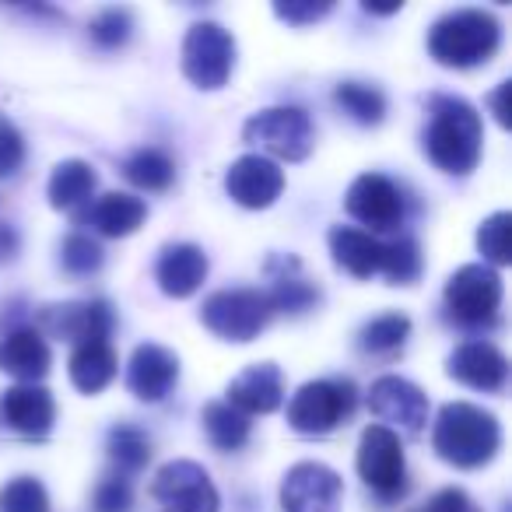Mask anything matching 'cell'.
Masks as SVG:
<instances>
[{
  "label": "cell",
  "mask_w": 512,
  "mask_h": 512,
  "mask_svg": "<svg viewBox=\"0 0 512 512\" xmlns=\"http://www.w3.org/2000/svg\"><path fill=\"white\" fill-rule=\"evenodd\" d=\"M425 155L446 176H470L481 162V113L460 95H435L428 102V127L421 134Z\"/></svg>",
  "instance_id": "1"
},
{
  "label": "cell",
  "mask_w": 512,
  "mask_h": 512,
  "mask_svg": "<svg viewBox=\"0 0 512 512\" xmlns=\"http://www.w3.org/2000/svg\"><path fill=\"white\" fill-rule=\"evenodd\" d=\"M502 446V425L491 411L467 400H453L439 411L432 428V449L439 460L453 463L460 470H474L495 460Z\"/></svg>",
  "instance_id": "2"
},
{
  "label": "cell",
  "mask_w": 512,
  "mask_h": 512,
  "mask_svg": "<svg viewBox=\"0 0 512 512\" xmlns=\"http://www.w3.org/2000/svg\"><path fill=\"white\" fill-rule=\"evenodd\" d=\"M502 46V22L484 8H460L428 29V53L435 64L470 71L488 64Z\"/></svg>",
  "instance_id": "3"
},
{
  "label": "cell",
  "mask_w": 512,
  "mask_h": 512,
  "mask_svg": "<svg viewBox=\"0 0 512 512\" xmlns=\"http://www.w3.org/2000/svg\"><path fill=\"white\" fill-rule=\"evenodd\" d=\"M271 320L274 309L260 288H221V292L207 295L204 306H200V323L214 337L232 344L256 341Z\"/></svg>",
  "instance_id": "4"
},
{
  "label": "cell",
  "mask_w": 512,
  "mask_h": 512,
  "mask_svg": "<svg viewBox=\"0 0 512 512\" xmlns=\"http://www.w3.org/2000/svg\"><path fill=\"white\" fill-rule=\"evenodd\" d=\"M502 274L491 271L488 264H463L460 271L449 274L446 281V313L467 330H488L498 323L502 309Z\"/></svg>",
  "instance_id": "5"
},
{
  "label": "cell",
  "mask_w": 512,
  "mask_h": 512,
  "mask_svg": "<svg viewBox=\"0 0 512 512\" xmlns=\"http://www.w3.org/2000/svg\"><path fill=\"white\" fill-rule=\"evenodd\" d=\"M242 141L281 158V162H306L316 148V127L306 109L271 106V109H260L256 116H249L246 127H242Z\"/></svg>",
  "instance_id": "6"
},
{
  "label": "cell",
  "mask_w": 512,
  "mask_h": 512,
  "mask_svg": "<svg viewBox=\"0 0 512 512\" xmlns=\"http://www.w3.org/2000/svg\"><path fill=\"white\" fill-rule=\"evenodd\" d=\"M358 407V390L351 379H313L299 386L288 404V425L299 435H330L348 425Z\"/></svg>",
  "instance_id": "7"
},
{
  "label": "cell",
  "mask_w": 512,
  "mask_h": 512,
  "mask_svg": "<svg viewBox=\"0 0 512 512\" xmlns=\"http://www.w3.org/2000/svg\"><path fill=\"white\" fill-rule=\"evenodd\" d=\"M235 67V39L225 25L197 22L183 39V74L200 92H218L228 85Z\"/></svg>",
  "instance_id": "8"
},
{
  "label": "cell",
  "mask_w": 512,
  "mask_h": 512,
  "mask_svg": "<svg viewBox=\"0 0 512 512\" xmlns=\"http://www.w3.org/2000/svg\"><path fill=\"white\" fill-rule=\"evenodd\" d=\"M358 477L365 488L376 491L383 502H397L407 495V460L400 435L386 425H369L358 442Z\"/></svg>",
  "instance_id": "9"
},
{
  "label": "cell",
  "mask_w": 512,
  "mask_h": 512,
  "mask_svg": "<svg viewBox=\"0 0 512 512\" xmlns=\"http://www.w3.org/2000/svg\"><path fill=\"white\" fill-rule=\"evenodd\" d=\"M151 495L162 502V512H218L221 495L211 474L197 460H169L151 481Z\"/></svg>",
  "instance_id": "10"
},
{
  "label": "cell",
  "mask_w": 512,
  "mask_h": 512,
  "mask_svg": "<svg viewBox=\"0 0 512 512\" xmlns=\"http://www.w3.org/2000/svg\"><path fill=\"white\" fill-rule=\"evenodd\" d=\"M341 502V474L320 460L295 463L281 481V512H341Z\"/></svg>",
  "instance_id": "11"
},
{
  "label": "cell",
  "mask_w": 512,
  "mask_h": 512,
  "mask_svg": "<svg viewBox=\"0 0 512 512\" xmlns=\"http://www.w3.org/2000/svg\"><path fill=\"white\" fill-rule=\"evenodd\" d=\"M39 334L60 337V341H71L74 348L88 341H109L116 327L113 306L106 299H92V302H53L43 306L36 316Z\"/></svg>",
  "instance_id": "12"
},
{
  "label": "cell",
  "mask_w": 512,
  "mask_h": 512,
  "mask_svg": "<svg viewBox=\"0 0 512 512\" xmlns=\"http://www.w3.org/2000/svg\"><path fill=\"white\" fill-rule=\"evenodd\" d=\"M344 211L355 221L369 225V232H390L404 221V193L383 172H362L355 183L348 186V197H344Z\"/></svg>",
  "instance_id": "13"
},
{
  "label": "cell",
  "mask_w": 512,
  "mask_h": 512,
  "mask_svg": "<svg viewBox=\"0 0 512 512\" xmlns=\"http://www.w3.org/2000/svg\"><path fill=\"white\" fill-rule=\"evenodd\" d=\"M369 411L379 421L400 425L407 435H421L428 425V397L404 376H379L369 390ZM386 425V428H390Z\"/></svg>",
  "instance_id": "14"
},
{
  "label": "cell",
  "mask_w": 512,
  "mask_h": 512,
  "mask_svg": "<svg viewBox=\"0 0 512 512\" xmlns=\"http://www.w3.org/2000/svg\"><path fill=\"white\" fill-rule=\"evenodd\" d=\"M267 281H271V288H264V295L274 313L302 316L320 306V299H323L320 285L302 271V260L292 253L267 256Z\"/></svg>",
  "instance_id": "15"
},
{
  "label": "cell",
  "mask_w": 512,
  "mask_h": 512,
  "mask_svg": "<svg viewBox=\"0 0 512 512\" xmlns=\"http://www.w3.org/2000/svg\"><path fill=\"white\" fill-rule=\"evenodd\" d=\"M225 190L228 197L239 207H249V211H264L285 190V172L278 169V162L264 155H242L228 165L225 172Z\"/></svg>",
  "instance_id": "16"
},
{
  "label": "cell",
  "mask_w": 512,
  "mask_h": 512,
  "mask_svg": "<svg viewBox=\"0 0 512 512\" xmlns=\"http://www.w3.org/2000/svg\"><path fill=\"white\" fill-rule=\"evenodd\" d=\"M0 418L11 432L25 435V439H46L57 421V400L46 386L18 383L0 393Z\"/></svg>",
  "instance_id": "17"
},
{
  "label": "cell",
  "mask_w": 512,
  "mask_h": 512,
  "mask_svg": "<svg viewBox=\"0 0 512 512\" xmlns=\"http://www.w3.org/2000/svg\"><path fill=\"white\" fill-rule=\"evenodd\" d=\"M446 376L463 386H474V390L498 393L509 383V358L491 341H463L446 358Z\"/></svg>",
  "instance_id": "18"
},
{
  "label": "cell",
  "mask_w": 512,
  "mask_h": 512,
  "mask_svg": "<svg viewBox=\"0 0 512 512\" xmlns=\"http://www.w3.org/2000/svg\"><path fill=\"white\" fill-rule=\"evenodd\" d=\"M228 407L239 414H274L285 404V376L274 362H256L246 365L239 376L228 383Z\"/></svg>",
  "instance_id": "19"
},
{
  "label": "cell",
  "mask_w": 512,
  "mask_h": 512,
  "mask_svg": "<svg viewBox=\"0 0 512 512\" xmlns=\"http://www.w3.org/2000/svg\"><path fill=\"white\" fill-rule=\"evenodd\" d=\"M179 379V358L162 344H137L127 362V386L137 400L158 404Z\"/></svg>",
  "instance_id": "20"
},
{
  "label": "cell",
  "mask_w": 512,
  "mask_h": 512,
  "mask_svg": "<svg viewBox=\"0 0 512 512\" xmlns=\"http://www.w3.org/2000/svg\"><path fill=\"white\" fill-rule=\"evenodd\" d=\"M207 253L193 242H169L158 253L155 264V281L169 299H190L200 292L207 278Z\"/></svg>",
  "instance_id": "21"
},
{
  "label": "cell",
  "mask_w": 512,
  "mask_h": 512,
  "mask_svg": "<svg viewBox=\"0 0 512 512\" xmlns=\"http://www.w3.org/2000/svg\"><path fill=\"white\" fill-rule=\"evenodd\" d=\"M50 365V344L36 327H15L0 337V372L15 376L18 383H39Z\"/></svg>",
  "instance_id": "22"
},
{
  "label": "cell",
  "mask_w": 512,
  "mask_h": 512,
  "mask_svg": "<svg viewBox=\"0 0 512 512\" xmlns=\"http://www.w3.org/2000/svg\"><path fill=\"white\" fill-rule=\"evenodd\" d=\"M78 218L88 221V225L99 235H106V239H123V235H134L137 228L144 225L148 204H144L141 197H134V193L113 190V193H102L92 207L78 211Z\"/></svg>",
  "instance_id": "23"
},
{
  "label": "cell",
  "mask_w": 512,
  "mask_h": 512,
  "mask_svg": "<svg viewBox=\"0 0 512 512\" xmlns=\"http://www.w3.org/2000/svg\"><path fill=\"white\" fill-rule=\"evenodd\" d=\"M330 253H334V264L341 271H348L351 278H372L379 274L383 264V239H376L372 232L351 225H334L327 232Z\"/></svg>",
  "instance_id": "24"
},
{
  "label": "cell",
  "mask_w": 512,
  "mask_h": 512,
  "mask_svg": "<svg viewBox=\"0 0 512 512\" xmlns=\"http://www.w3.org/2000/svg\"><path fill=\"white\" fill-rule=\"evenodd\" d=\"M67 372H71V383L81 393H102L120 372V358H116L109 341H88L71 351Z\"/></svg>",
  "instance_id": "25"
},
{
  "label": "cell",
  "mask_w": 512,
  "mask_h": 512,
  "mask_svg": "<svg viewBox=\"0 0 512 512\" xmlns=\"http://www.w3.org/2000/svg\"><path fill=\"white\" fill-rule=\"evenodd\" d=\"M95 186H99V176H95L92 165L81 162V158H64V162L53 169L46 193H50V204L57 207V211L78 214L81 207L92 200Z\"/></svg>",
  "instance_id": "26"
},
{
  "label": "cell",
  "mask_w": 512,
  "mask_h": 512,
  "mask_svg": "<svg viewBox=\"0 0 512 512\" xmlns=\"http://www.w3.org/2000/svg\"><path fill=\"white\" fill-rule=\"evenodd\" d=\"M200 421H204V432H207V439H211V446L221 449V453L242 449L249 442V432H253V421H249L246 414L235 411V407H228L225 400L204 404Z\"/></svg>",
  "instance_id": "27"
},
{
  "label": "cell",
  "mask_w": 512,
  "mask_h": 512,
  "mask_svg": "<svg viewBox=\"0 0 512 512\" xmlns=\"http://www.w3.org/2000/svg\"><path fill=\"white\" fill-rule=\"evenodd\" d=\"M123 176H127L137 190L162 193V190H169L172 179H176V162H172L162 148H141L123 162Z\"/></svg>",
  "instance_id": "28"
},
{
  "label": "cell",
  "mask_w": 512,
  "mask_h": 512,
  "mask_svg": "<svg viewBox=\"0 0 512 512\" xmlns=\"http://www.w3.org/2000/svg\"><path fill=\"white\" fill-rule=\"evenodd\" d=\"M334 102L362 127H379L386 120V95L376 85H362V81H341L334 88Z\"/></svg>",
  "instance_id": "29"
},
{
  "label": "cell",
  "mask_w": 512,
  "mask_h": 512,
  "mask_svg": "<svg viewBox=\"0 0 512 512\" xmlns=\"http://www.w3.org/2000/svg\"><path fill=\"white\" fill-rule=\"evenodd\" d=\"M411 337V316L404 313H383L369 320L358 334L365 355H397Z\"/></svg>",
  "instance_id": "30"
},
{
  "label": "cell",
  "mask_w": 512,
  "mask_h": 512,
  "mask_svg": "<svg viewBox=\"0 0 512 512\" xmlns=\"http://www.w3.org/2000/svg\"><path fill=\"white\" fill-rule=\"evenodd\" d=\"M421 246L411 235H400L393 242H383V264L379 274L386 278V285H414L421 278Z\"/></svg>",
  "instance_id": "31"
},
{
  "label": "cell",
  "mask_w": 512,
  "mask_h": 512,
  "mask_svg": "<svg viewBox=\"0 0 512 512\" xmlns=\"http://www.w3.org/2000/svg\"><path fill=\"white\" fill-rule=\"evenodd\" d=\"M106 449H109V460H113L123 474H137V470H144L151 460V439L134 425L109 428Z\"/></svg>",
  "instance_id": "32"
},
{
  "label": "cell",
  "mask_w": 512,
  "mask_h": 512,
  "mask_svg": "<svg viewBox=\"0 0 512 512\" xmlns=\"http://www.w3.org/2000/svg\"><path fill=\"white\" fill-rule=\"evenodd\" d=\"M134 36V15L130 8H106L88 22V39L99 50H120Z\"/></svg>",
  "instance_id": "33"
},
{
  "label": "cell",
  "mask_w": 512,
  "mask_h": 512,
  "mask_svg": "<svg viewBox=\"0 0 512 512\" xmlns=\"http://www.w3.org/2000/svg\"><path fill=\"white\" fill-rule=\"evenodd\" d=\"M509 228H512V214L509 211L488 214V218L481 221V228H477V249H481V256L488 260L491 271H495V267H505L512 260Z\"/></svg>",
  "instance_id": "34"
},
{
  "label": "cell",
  "mask_w": 512,
  "mask_h": 512,
  "mask_svg": "<svg viewBox=\"0 0 512 512\" xmlns=\"http://www.w3.org/2000/svg\"><path fill=\"white\" fill-rule=\"evenodd\" d=\"M0 512H50V495L39 477H11L0 488Z\"/></svg>",
  "instance_id": "35"
},
{
  "label": "cell",
  "mask_w": 512,
  "mask_h": 512,
  "mask_svg": "<svg viewBox=\"0 0 512 512\" xmlns=\"http://www.w3.org/2000/svg\"><path fill=\"white\" fill-rule=\"evenodd\" d=\"M102 260H106V253H102V246L92 239V235L74 232V235H67V239L60 242V264H64V271L74 274V278L99 274Z\"/></svg>",
  "instance_id": "36"
},
{
  "label": "cell",
  "mask_w": 512,
  "mask_h": 512,
  "mask_svg": "<svg viewBox=\"0 0 512 512\" xmlns=\"http://www.w3.org/2000/svg\"><path fill=\"white\" fill-rule=\"evenodd\" d=\"M92 505L95 512H130L134 509V488L123 474H109L95 484Z\"/></svg>",
  "instance_id": "37"
},
{
  "label": "cell",
  "mask_w": 512,
  "mask_h": 512,
  "mask_svg": "<svg viewBox=\"0 0 512 512\" xmlns=\"http://www.w3.org/2000/svg\"><path fill=\"white\" fill-rule=\"evenodd\" d=\"M25 165V137L11 120L0 116V176H15Z\"/></svg>",
  "instance_id": "38"
},
{
  "label": "cell",
  "mask_w": 512,
  "mask_h": 512,
  "mask_svg": "<svg viewBox=\"0 0 512 512\" xmlns=\"http://www.w3.org/2000/svg\"><path fill=\"white\" fill-rule=\"evenodd\" d=\"M330 0L323 4H313V0H288V4H274V15L285 18L288 25H309V22H320L323 15H330Z\"/></svg>",
  "instance_id": "39"
},
{
  "label": "cell",
  "mask_w": 512,
  "mask_h": 512,
  "mask_svg": "<svg viewBox=\"0 0 512 512\" xmlns=\"http://www.w3.org/2000/svg\"><path fill=\"white\" fill-rule=\"evenodd\" d=\"M411 512H481V509H477V502L463 488H442L425 505H418Z\"/></svg>",
  "instance_id": "40"
},
{
  "label": "cell",
  "mask_w": 512,
  "mask_h": 512,
  "mask_svg": "<svg viewBox=\"0 0 512 512\" xmlns=\"http://www.w3.org/2000/svg\"><path fill=\"white\" fill-rule=\"evenodd\" d=\"M509 95H512V81H502V85L495 88V92L488 95V102H491V109H495V120L502 123V127H509L512 123V109H509Z\"/></svg>",
  "instance_id": "41"
},
{
  "label": "cell",
  "mask_w": 512,
  "mask_h": 512,
  "mask_svg": "<svg viewBox=\"0 0 512 512\" xmlns=\"http://www.w3.org/2000/svg\"><path fill=\"white\" fill-rule=\"evenodd\" d=\"M18 249H22V235L15 232V225L0 221V264H11L18 256Z\"/></svg>",
  "instance_id": "42"
}]
</instances>
